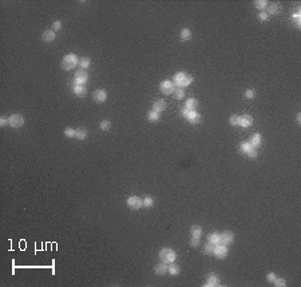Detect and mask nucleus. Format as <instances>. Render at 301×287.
<instances>
[{
  "label": "nucleus",
  "mask_w": 301,
  "mask_h": 287,
  "mask_svg": "<svg viewBox=\"0 0 301 287\" xmlns=\"http://www.w3.org/2000/svg\"><path fill=\"white\" fill-rule=\"evenodd\" d=\"M252 123H253L252 116H249V115H242V116H240V123H238V126L246 128V127H250V126H252Z\"/></svg>",
  "instance_id": "nucleus-15"
},
{
  "label": "nucleus",
  "mask_w": 301,
  "mask_h": 287,
  "mask_svg": "<svg viewBox=\"0 0 301 287\" xmlns=\"http://www.w3.org/2000/svg\"><path fill=\"white\" fill-rule=\"evenodd\" d=\"M174 96L175 99H178V100H181V99H183V96H185V91H183V88H175L174 91Z\"/></svg>",
  "instance_id": "nucleus-30"
},
{
  "label": "nucleus",
  "mask_w": 301,
  "mask_h": 287,
  "mask_svg": "<svg viewBox=\"0 0 301 287\" xmlns=\"http://www.w3.org/2000/svg\"><path fill=\"white\" fill-rule=\"evenodd\" d=\"M127 206L133 210H138L142 206V200L138 196H130V198H127Z\"/></svg>",
  "instance_id": "nucleus-11"
},
{
  "label": "nucleus",
  "mask_w": 301,
  "mask_h": 287,
  "mask_svg": "<svg viewBox=\"0 0 301 287\" xmlns=\"http://www.w3.org/2000/svg\"><path fill=\"white\" fill-rule=\"evenodd\" d=\"M273 283H274V286H277V287H284V286H286V281L284 278H277L276 277V279L273 281Z\"/></svg>",
  "instance_id": "nucleus-32"
},
{
  "label": "nucleus",
  "mask_w": 301,
  "mask_h": 287,
  "mask_svg": "<svg viewBox=\"0 0 301 287\" xmlns=\"http://www.w3.org/2000/svg\"><path fill=\"white\" fill-rule=\"evenodd\" d=\"M245 96H246L248 99H253V98H254V90H246Z\"/></svg>",
  "instance_id": "nucleus-38"
},
{
  "label": "nucleus",
  "mask_w": 301,
  "mask_h": 287,
  "mask_svg": "<svg viewBox=\"0 0 301 287\" xmlns=\"http://www.w3.org/2000/svg\"><path fill=\"white\" fill-rule=\"evenodd\" d=\"M181 114H182V116H185L186 119H188L190 123H193V124H197V123L201 122V116L198 115V112H196V110L183 108L181 111Z\"/></svg>",
  "instance_id": "nucleus-3"
},
{
  "label": "nucleus",
  "mask_w": 301,
  "mask_h": 287,
  "mask_svg": "<svg viewBox=\"0 0 301 287\" xmlns=\"http://www.w3.org/2000/svg\"><path fill=\"white\" fill-rule=\"evenodd\" d=\"M254 6L258 9H264L268 6V2H266V0H257V2H254Z\"/></svg>",
  "instance_id": "nucleus-33"
},
{
  "label": "nucleus",
  "mask_w": 301,
  "mask_h": 287,
  "mask_svg": "<svg viewBox=\"0 0 301 287\" xmlns=\"http://www.w3.org/2000/svg\"><path fill=\"white\" fill-rule=\"evenodd\" d=\"M166 108V103H165V100H162V99H157L155 102H154V104H153V111H155V112H162L163 110Z\"/></svg>",
  "instance_id": "nucleus-14"
},
{
  "label": "nucleus",
  "mask_w": 301,
  "mask_h": 287,
  "mask_svg": "<svg viewBox=\"0 0 301 287\" xmlns=\"http://www.w3.org/2000/svg\"><path fill=\"white\" fill-rule=\"evenodd\" d=\"M249 143L254 147V148H258L260 144H261V135L260 134H254L253 136L250 138V140H249Z\"/></svg>",
  "instance_id": "nucleus-17"
},
{
  "label": "nucleus",
  "mask_w": 301,
  "mask_h": 287,
  "mask_svg": "<svg viewBox=\"0 0 301 287\" xmlns=\"http://www.w3.org/2000/svg\"><path fill=\"white\" fill-rule=\"evenodd\" d=\"M75 136H76V139H79V140L86 139L87 138V130H86V128H78V130H76Z\"/></svg>",
  "instance_id": "nucleus-22"
},
{
  "label": "nucleus",
  "mask_w": 301,
  "mask_h": 287,
  "mask_svg": "<svg viewBox=\"0 0 301 287\" xmlns=\"http://www.w3.org/2000/svg\"><path fill=\"white\" fill-rule=\"evenodd\" d=\"M78 63L82 68H89L90 67V59L89 58H80Z\"/></svg>",
  "instance_id": "nucleus-29"
},
{
  "label": "nucleus",
  "mask_w": 301,
  "mask_h": 287,
  "mask_svg": "<svg viewBox=\"0 0 301 287\" xmlns=\"http://www.w3.org/2000/svg\"><path fill=\"white\" fill-rule=\"evenodd\" d=\"M197 100L196 99H189L188 102H186V104H185V108H188V110H196V107H197Z\"/></svg>",
  "instance_id": "nucleus-28"
},
{
  "label": "nucleus",
  "mask_w": 301,
  "mask_h": 287,
  "mask_svg": "<svg viewBox=\"0 0 301 287\" xmlns=\"http://www.w3.org/2000/svg\"><path fill=\"white\" fill-rule=\"evenodd\" d=\"M154 271H155V274H158V275H165V274H166V271H167V266L165 263H159V264H157V266H155Z\"/></svg>",
  "instance_id": "nucleus-19"
},
{
  "label": "nucleus",
  "mask_w": 301,
  "mask_h": 287,
  "mask_svg": "<svg viewBox=\"0 0 301 287\" xmlns=\"http://www.w3.org/2000/svg\"><path fill=\"white\" fill-rule=\"evenodd\" d=\"M93 98H94V100H95V102H98V103H103V102L106 100V98H107V94H106V91H105V90H97V91L94 92Z\"/></svg>",
  "instance_id": "nucleus-13"
},
{
  "label": "nucleus",
  "mask_w": 301,
  "mask_h": 287,
  "mask_svg": "<svg viewBox=\"0 0 301 287\" xmlns=\"http://www.w3.org/2000/svg\"><path fill=\"white\" fill-rule=\"evenodd\" d=\"M147 119L150 120V122H157V120L159 119V114L155 112V111H150L147 114Z\"/></svg>",
  "instance_id": "nucleus-31"
},
{
  "label": "nucleus",
  "mask_w": 301,
  "mask_h": 287,
  "mask_svg": "<svg viewBox=\"0 0 301 287\" xmlns=\"http://www.w3.org/2000/svg\"><path fill=\"white\" fill-rule=\"evenodd\" d=\"M62 28V23L59 20H56V21H54L52 23V31H59V29Z\"/></svg>",
  "instance_id": "nucleus-37"
},
{
  "label": "nucleus",
  "mask_w": 301,
  "mask_h": 287,
  "mask_svg": "<svg viewBox=\"0 0 301 287\" xmlns=\"http://www.w3.org/2000/svg\"><path fill=\"white\" fill-rule=\"evenodd\" d=\"M110 127H111V123L109 122V120H103V122L101 123V128L103 131H107V130H110Z\"/></svg>",
  "instance_id": "nucleus-36"
},
{
  "label": "nucleus",
  "mask_w": 301,
  "mask_h": 287,
  "mask_svg": "<svg viewBox=\"0 0 301 287\" xmlns=\"http://www.w3.org/2000/svg\"><path fill=\"white\" fill-rule=\"evenodd\" d=\"M219 285V278L217 277L215 274H211L210 277L208 278V281H206V283H205V286H208V287H213V286H218Z\"/></svg>",
  "instance_id": "nucleus-16"
},
{
  "label": "nucleus",
  "mask_w": 301,
  "mask_h": 287,
  "mask_svg": "<svg viewBox=\"0 0 301 287\" xmlns=\"http://www.w3.org/2000/svg\"><path fill=\"white\" fill-rule=\"evenodd\" d=\"M193 82V78L188 73H183V72H178L174 78V86H177L179 88H183L186 86H189L190 83Z\"/></svg>",
  "instance_id": "nucleus-1"
},
{
  "label": "nucleus",
  "mask_w": 301,
  "mask_h": 287,
  "mask_svg": "<svg viewBox=\"0 0 301 287\" xmlns=\"http://www.w3.org/2000/svg\"><path fill=\"white\" fill-rule=\"evenodd\" d=\"M268 17H269V15H268L266 12H261L258 15V19L261 20V21H265V20H268Z\"/></svg>",
  "instance_id": "nucleus-39"
},
{
  "label": "nucleus",
  "mask_w": 301,
  "mask_h": 287,
  "mask_svg": "<svg viewBox=\"0 0 301 287\" xmlns=\"http://www.w3.org/2000/svg\"><path fill=\"white\" fill-rule=\"evenodd\" d=\"M6 124H10L8 123V119H6V117H0V126L4 127Z\"/></svg>",
  "instance_id": "nucleus-42"
},
{
  "label": "nucleus",
  "mask_w": 301,
  "mask_h": 287,
  "mask_svg": "<svg viewBox=\"0 0 301 287\" xmlns=\"http://www.w3.org/2000/svg\"><path fill=\"white\" fill-rule=\"evenodd\" d=\"M208 240H209V242H211V243H214V244H219V234H217V233H211V234L208 237Z\"/></svg>",
  "instance_id": "nucleus-23"
},
{
  "label": "nucleus",
  "mask_w": 301,
  "mask_h": 287,
  "mask_svg": "<svg viewBox=\"0 0 301 287\" xmlns=\"http://www.w3.org/2000/svg\"><path fill=\"white\" fill-rule=\"evenodd\" d=\"M198 244H200V240H198L197 238H192V240H190V246H192V247H197Z\"/></svg>",
  "instance_id": "nucleus-40"
},
{
  "label": "nucleus",
  "mask_w": 301,
  "mask_h": 287,
  "mask_svg": "<svg viewBox=\"0 0 301 287\" xmlns=\"http://www.w3.org/2000/svg\"><path fill=\"white\" fill-rule=\"evenodd\" d=\"M78 58L75 56L74 54H70L67 55V56H64V59L62 60V68L63 69H72L76 65V63H78Z\"/></svg>",
  "instance_id": "nucleus-4"
},
{
  "label": "nucleus",
  "mask_w": 301,
  "mask_h": 287,
  "mask_svg": "<svg viewBox=\"0 0 301 287\" xmlns=\"http://www.w3.org/2000/svg\"><path fill=\"white\" fill-rule=\"evenodd\" d=\"M159 258L163 263H173L175 260V258H177V254H175V251H173L171 248H163V250H161V252H159Z\"/></svg>",
  "instance_id": "nucleus-2"
},
{
  "label": "nucleus",
  "mask_w": 301,
  "mask_h": 287,
  "mask_svg": "<svg viewBox=\"0 0 301 287\" xmlns=\"http://www.w3.org/2000/svg\"><path fill=\"white\" fill-rule=\"evenodd\" d=\"M215 246H217V244L211 243V242H208L206 246H205V248H204V252L205 254H213V251H214V248H215Z\"/></svg>",
  "instance_id": "nucleus-27"
},
{
  "label": "nucleus",
  "mask_w": 301,
  "mask_h": 287,
  "mask_svg": "<svg viewBox=\"0 0 301 287\" xmlns=\"http://www.w3.org/2000/svg\"><path fill=\"white\" fill-rule=\"evenodd\" d=\"M8 123H10L11 127L19 128V127H21L24 124V117L21 115H19V114H13V115H11L8 117Z\"/></svg>",
  "instance_id": "nucleus-6"
},
{
  "label": "nucleus",
  "mask_w": 301,
  "mask_h": 287,
  "mask_svg": "<svg viewBox=\"0 0 301 287\" xmlns=\"http://www.w3.org/2000/svg\"><path fill=\"white\" fill-rule=\"evenodd\" d=\"M167 271L171 275H178L179 274V266H178V264H175V263H171L170 266L167 267Z\"/></svg>",
  "instance_id": "nucleus-24"
},
{
  "label": "nucleus",
  "mask_w": 301,
  "mask_h": 287,
  "mask_svg": "<svg viewBox=\"0 0 301 287\" xmlns=\"http://www.w3.org/2000/svg\"><path fill=\"white\" fill-rule=\"evenodd\" d=\"M190 233H192V237L193 238L200 239L201 235H202V229H201L200 226H193L192 229H190Z\"/></svg>",
  "instance_id": "nucleus-20"
},
{
  "label": "nucleus",
  "mask_w": 301,
  "mask_h": 287,
  "mask_svg": "<svg viewBox=\"0 0 301 287\" xmlns=\"http://www.w3.org/2000/svg\"><path fill=\"white\" fill-rule=\"evenodd\" d=\"M154 204V198L153 196H145L142 200V206H145V207H153Z\"/></svg>",
  "instance_id": "nucleus-26"
},
{
  "label": "nucleus",
  "mask_w": 301,
  "mask_h": 287,
  "mask_svg": "<svg viewBox=\"0 0 301 287\" xmlns=\"http://www.w3.org/2000/svg\"><path fill=\"white\" fill-rule=\"evenodd\" d=\"M159 88H161V91H162L163 94H167V95L175 91L174 83H171L170 80H165V82H162V83H161V86H159Z\"/></svg>",
  "instance_id": "nucleus-10"
},
{
  "label": "nucleus",
  "mask_w": 301,
  "mask_h": 287,
  "mask_svg": "<svg viewBox=\"0 0 301 287\" xmlns=\"http://www.w3.org/2000/svg\"><path fill=\"white\" fill-rule=\"evenodd\" d=\"M240 150H241V152L246 154V155H249L250 158H256L257 156V148H254V147H253L249 142H242Z\"/></svg>",
  "instance_id": "nucleus-5"
},
{
  "label": "nucleus",
  "mask_w": 301,
  "mask_h": 287,
  "mask_svg": "<svg viewBox=\"0 0 301 287\" xmlns=\"http://www.w3.org/2000/svg\"><path fill=\"white\" fill-rule=\"evenodd\" d=\"M233 240H234V235H233V233H230V231L219 234V244L229 246L230 243H233Z\"/></svg>",
  "instance_id": "nucleus-7"
},
{
  "label": "nucleus",
  "mask_w": 301,
  "mask_h": 287,
  "mask_svg": "<svg viewBox=\"0 0 301 287\" xmlns=\"http://www.w3.org/2000/svg\"><path fill=\"white\" fill-rule=\"evenodd\" d=\"M72 90H74V94L76 96L83 98L87 92V84H74V88H72Z\"/></svg>",
  "instance_id": "nucleus-12"
},
{
  "label": "nucleus",
  "mask_w": 301,
  "mask_h": 287,
  "mask_svg": "<svg viewBox=\"0 0 301 287\" xmlns=\"http://www.w3.org/2000/svg\"><path fill=\"white\" fill-rule=\"evenodd\" d=\"M75 134H76V131L74 130V128H66V130H64V135L67 138H74Z\"/></svg>",
  "instance_id": "nucleus-35"
},
{
  "label": "nucleus",
  "mask_w": 301,
  "mask_h": 287,
  "mask_svg": "<svg viewBox=\"0 0 301 287\" xmlns=\"http://www.w3.org/2000/svg\"><path fill=\"white\" fill-rule=\"evenodd\" d=\"M229 123L232 124V126H238V123H240V116L238 115H232L229 119Z\"/></svg>",
  "instance_id": "nucleus-34"
},
{
  "label": "nucleus",
  "mask_w": 301,
  "mask_h": 287,
  "mask_svg": "<svg viewBox=\"0 0 301 287\" xmlns=\"http://www.w3.org/2000/svg\"><path fill=\"white\" fill-rule=\"evenodd\" d=\"M190 38H192V32H190L189 28H183L181 31V39L183 40V42H186V40H189Z\"/></svg>",
  "instance_id": "nucleus-25"
},
{
  "label": "nucleus",
  "mask_w": 301,
  "mask_h": 287,
  "mask_svg": "<svg viewBox=\"0 0 301 287\" xmlns=\"http://www.w3.org/2000/svg\"><path fill=\"white\" fill-rule=\"evenodd\" d=\"M266 279H268V281H269V282H273L274 279H276V275H274L273 273H269V274L266 275Z\"/></svg>",
  "instance_id": "nucleus-41"
},
{
  "label": "nucleus",
  "mask_w": 301,
  "mask_h": 287,
  "mask_svg": "<svg viewBox=\"0 0 301 287\" xmlns=\"http://www.w3.org/2000/svg\"><path fill=\"white\" fill-rule=\"evenodd\" d=\"M55 31H52V29H47V31H44V34H43V40L44 42H52V40H55Z\"/></svg>",
  "instance_id": "nucleus-18"
},
{
  "label": "nucleus",
  "mask_w": 301,
  "mask_h": 287,
  "mask_svg": "<svg viewBox=\"0 0 301 287\" xmlns=\"http://www.w3.org/2000/svg\"><path fill=\"white\" fill-rule=\"evenodd\" d=\"M281 7L277 6V4H269L268 6V15H276L280 12Z\"/></svg>",
  "instance_id": "nucleus-21"
},
{
  "label": "nucleus",
  "mask_w": 301,
  "mask_h": 287,
  "mask_svg": "<svg viewBox=\"0 0 301 287\" xmlns=\"http://www.w3.org/2000/svg\"><path fill=\"white\" fill-rule=\"evenodd\" d=\"M301 123V114H297V124Z\"/></svg>",
  "instance_id": "nucleus-43"
},
{
  "label": "nucleus",
  "mask_w": 301,
  "mask_h": 287,
  "mask_svg": "<svg viewBox=\"0 0 301 287\" xmlns=\"http://www.w3.org/2000/svg\"><path fill=\"white\" fill-rule=\"evenodd\" d=\"M213 254H214L217 258L219 259H223L227 256V246H223V244H217L214 248V251H213Z\"/></svg>",
  "instance_id": "nucleus-9"
},
{
  "label": "nucleus",
  "mask_w": 301,
  "mask_h": 287,
  "mask_svg": "<svg viewBox=\"0 0 301 287\" xmlns=\"http://www.w3.org/2000/svg\"><path fill=\"white\" fill-rule=\"evenodd\" d=\"M89 82V75H87L86 71L83 69H79L75 73V84H87Z\"/></svg>",
  "instance_id": "nucleus-8"
}]
</instances>
